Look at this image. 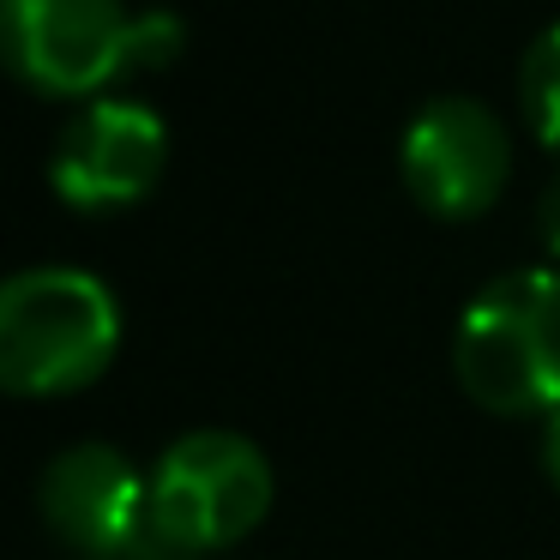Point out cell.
Wrapping results in <instances>:
<instances>
[{"mask_svg": "<svg viewBox=\"0 0 560 560\" xmlns=\"http://www.w3.org/2000/svg\"><path fill=\"white\" fill-rule=\"evenodd\" d=\"M512 170L506 127L476 97H434L404 133V182L434 218H476L500 199Z\"/></svg>", "mask_w": 560, "mask_h": 560, "instance_id": "obj_6", "label": "cell"}, {"mask_svg": "<svg viewBox=\"0 0 560 560\" xmlns=\"http://www.w3.org/2000/svg\"><path fill=\"white\" fill-rule=\"evenodd\" d=\"M518 109H524V121H530V133L560 151V25L542 31V37L530 43V55H524Z\"/></svg>", "mask_w": 560, "mask_h": 560, "instance_id": "obj_8", "label": "cell"}, {"mask_svg": "<svg viewBox=\"0 0 560 560\" xmlns=\"http://www.w3.org/2000/svg\"><path fill=\"white\" fill-rule=\"evenodd\" d=\"M182 55V19L175 13H133L127 31V73H158Z\"/></svg>", "mask_w": 560, "mask_h": 560, "instance_id": "obj_9", "label": "cell"}, {"mask_svg": "<svg viewBox=\"0 0 560 560\" xmlns=\"http://www.w3.org/2000/svg\"><path fill=\"white\" fill-rule=\"evenodd\" d=\"M458 386L494 416H536L560 404V271H506L458 319Z\"/></svg>", "mask_w": 560, "mask_h": 560, "instance_id": "obj_2", "label": "cell"}, {"mask_svg": "<svg viewBox=\"0 0 560 560\" xmlns=\"http://www.w3.org/2000/svg\"><path fill=\"white\" fill-rule=\"evenodd\" d=\"M121 307L91 271L37 266L0 283V392L61 398L115 362Z\"/></svg>", "mask_w": 560, "mask_h": 560, "instance_id": "obj_1", "label": "cell"}, {"mask_svg": "<svg viewBox=\"0 0 560 560\" xmlns=\"http://www.w3.org/2000/svg\"><path fill=\"white\" fill-rule=\"evenodd\" d=\"M536 230H542V242H548V254L560 259V175L548 182V194H542V206H536Z\"/></svg>", "mask_w": 560, "mask_h": 560, "instance_id": "obj_10", "label": "cell"}, {"mask_svg": "<svg viewBox=\"0 0 560 560\" xmlns=\"http://www.w3.org/2000/svg\"><path fill=\"white\" fill-rule=\"evenodd\" d=\"M43 524L79 560H151L145 536V476L115 446H67L37 482Z\"/></svg>", "mask_w": 560, "mask_h": 560, "instance_id": "obj_5", "label": "cell"}, {"mask_svg": "<svg viewBox=\"0 0 560 560\" xmlns=\"http://www.w3.org/2000/svg\"><path fill=\"white\" fill-rule=\"evenodd\" d=\"M542 470L555 476V488H560V404L548 410V422H542Z\"/></svg>", "mask_w": 560, "mask_h": 560, "instance_id": "obj_11", "label": "cell"}, {"mask_svg": "<svg viewBox=\"0 0 560 560\" xmlns=\"http://www.w3.org/2000/svg\"><path fill=\"white\" fill-rule=\"evenodd\" d=\"M121 0H0V61L43 97H97L127 79Z\"/></svg>", "mask_w": 560, "mask_h": 560, "instance_id": "obj_4", "label": "cell"}, {"mask_svg": "<svg viewBox=\"0 0 560 560\" xmlns=\"http://www.w3.org/2000/svg\"><path fill=\"white\" fill-rule=\"evenodd\" d=\"M271 512V464L254 440L230 428L182 434L145 476L151 560H187L230 548Z\"/></svg>", "mask_w": 560, "mask_h": 560, "instance_id": "obj_3", "label": "cell"}, {"mask_svg": "<svg viewBox=\"0 0 560 560\" xmlns=\"http://www.w3.org/2000/svg\"><path fill=\"white\" fill-rule=\"evenodd\" d=\"M170 158V133L145 103L91 97L55 145L49 182L79 211H121L145 199Z\"/></svg>", "mask_w": 560, "mask_h": 560, "instance_id": "obj_7", "label": "cell"}]
</instances>
